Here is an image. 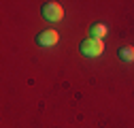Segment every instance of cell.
Wrapping results in <instances>:
<instances>
[{
    "mask_svg": "<svg viewBox=\"0 0 134 128\" xmlns=\"http://www.w3.org/2000/svg\"><path fill=\"white\" fill-rule=\"evenodd\" d=\"M79 51L81 56H85V58H98V56H102L104 51V41H98V39H85L81 45H79Z\"/></svg>",
    "mask_w": 134,
    "mask_h": 128,
    "instance_id": "6da1fadb",
    "label": "cell"
},
{
    "mask_svg": "<svg viewBox=\"0 0 134 128\" xmlns=\"http://www.w3.org/2000/svg\"><path fill=\"white\" fill-rule=\"evenodd\" d=\"M41 13H43V17L47 22H51V24H58V22L64 19V9L58 2H45L43 9H41Z\"/></svg>",
    "mask_w": 134,
    "mask_h": 128,
    "instance_id": "7a4b0ae2",
    "label": "cell"
},
{
    "mask_svg": "<svg viewBox=\"0 0 134 128\" xmlns=\"http://www.w3.org/2000/svg\"><path fill=\"white\" fill-rule=\"evenodd\" d=\"M58 41H60V34L55 30H43L36 34V45H41V47H53V45H58Z\"/></svg>",
    "mask_w": 134,
    "mask_h": 128,
    "instance_id": "3957f363",
    "label": "cell"
},
{
    "mask_svg": "<svg viewBox=\"0 0 134 128\" xmlns=\"http://www.w3.org/2000/svg\"><path fill=\"white\" fill-rule=\"evenodd\" d=\"M107 32H109V28H107L104 24H94V26L90 28V34H92V39H98V41H102V39L107 36Z\"/></svg>",
    "mask_w": 134,
    "mask_h": 128,
    "instance_id": "277c9868",
    "label": "cell"
},
{
    "mask_svg": "<svg viewBox=\"0 0 134 128\" xmlns=\"http://www.w3.org/2000/svg\"><path fill=\"white\" fill-rule=\"evenodd\" d=\"M117 56H119L121 62H134V47H130V45L121 47V49L117 51Z\"/></svg>",
    "mask_w": 134,
    "mask_h": 128,
    "instance_id": "5b68a950",
    "label": "cell"
}]
</instances>
